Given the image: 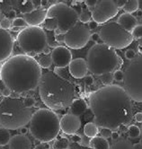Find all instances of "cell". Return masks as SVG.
I'll use <instances>...</instances> for the list:
<instances>
[{"label": "cell", "mask_w": 142, "mask_h": 149, "mask_svg": "<svg viewBox=\"0 0 142 149\" xmlns=\"http://www.w3.org/2000/svg\"><path fill=\"white\" fill-rule=\"evenodd\" d=\"M99 133V127H98L95 123L93 122H88L86 123L84 127V134L85 136L93 138L96 136Z\"/></svg>", "instance_id": "603a6c76"}, {"label": "cell", "mask_w": 142, "mask_h": 149, "mask_svg": "<svg viewBox=\"0 0 142 149\" xmlns=\"http://www.w3.org/2000/svg\"><path fill=\"white\" fill-rule=\"evenodd\" d=\"M11 139V135L7 129L0 127V146H4L9 144Z\"/></svg>", "instance_id": "484cf974"}, {"label": "cell", "mask_w": 142, "mask_h": 149, "mask_svg": "<svg viewBox=\"0 0 142 149\" xmlns=\"http://www.w3.org/2000/svg\"><path fill=\"white\" fill-rule=\"evenodd\" d=\"M31 116V108L20 97H4L0 103V126L7 130H16L25 127Z\"/></svg>", "instance_id": "277c9868"}, {"label": "cell", "mask_w": 142, "mask_h": 149, "mask_svg": "<svg viewBox=\"0 0 142 149\" xmlns=\"http://www.w3.org/2000/svg\"><path fill=\"white\" fill-rule=\"evenodd\" d=\"M43 24H44V28L50 31H53L58 28V22L55 18H46Z\"/></svg>", "instance_id": "83f0119b"}, {"label": "cell", "mask_w": 142, "mask_h": 149, "mask_svg": "<svg viewBox=\"0 0 142 149\" xmlns=\"http://www.w3.org/2000/svg\"><path fill=\"white\" fill-rule=\"evenodd\" d=\"M127 133H128V135H129V136L130 138H137V137H139L141 135L140 129L138 126H136V125H130L128 127Z\"/></svg>", "instance_id": "f546056e"}, {"label": "cell", "mask_w": 142, "mask_h": 149, "mask_svg": "<svg viewBox=\"0 0 142 149\" xmlns=\"http://www.w3.org/2000/svg\"><path fill=\"white\" fill-rule=\"evenodd\" d=\"M109 149H134V145L126 138H119L113 141Z\"/></svg>", "instance_id": "7402d4cb"}, {"label": "cell", "mask_w": 142, "mask_h": 149, "mask_svg": "<svg viewBox=\"0 0 142 149\" xmlns=\"http://www.w3.org/2000/svg\"><path fill=\"white\" fill-rule=\"evenodd\" d=\"M55 40L56 41L59 42V43H61V42H65V34L62 33V34H59V35H55Z\"/></svg>", "instance_id": "c3c4849f"}, {"label": "cell", "mask_w": 142, "mask_h": 149, "mask_svg": "<svg viewBox=\"0 0 142 149\" xmlns=\"http://www.w3.org/2000/svg\"><path fill=\"white\" fill-rule=\"evenodd\" d=\"M89 146L93 149H109L110 145L105 138L102 136H94L89 141Z\"/></svg>", "instance_id": "44dd1931"}, {"label": "cell", "mask_w": 142, "mask_h": 149, "mask_svg": "<svg viewBox=\"0 0 142 149\" xmlns=\"http://www.w3.org/2000/svg\"><path fill=\"white\" fill-rule=\"evenodd\" d=\"M111 138L113 139V141H116L119 138H121V136H120V133L118 131H112Z\"/></svg>", "instance_id": "7dc6e473"}, {"label": "cell", "mask_w": 142, "mask_h": 149, "mask_svg": "<svg viewBox=\"0 0 142 149\" xmlns=\"http://www.w3.org/2000/svg\"><path fill=\"white\" fill-rule=\"evenodd\" d=\"M81 127V120L78 116L67 113L60 119V130L67 135H74Z\"/></svg>", "instance_id": "9a60e30c"}, {"label": "cell", "mask_w": 142, "mask_h": 149, "mask_svg": "<svg viewBox=\"0 0 142 149\" xmlns=\"http://www.w3.org/2000/svg\"><path fill=\"white\" fill-rule=\"evenodd\" d=\"M86 64L91 73L96 76H102L118 70L122 65V59L114 49L104 43H96L87 52Z\"/></svg>", "instance_id": "5b68a950"}, {"label": "cell", "mask_w": 142, "mask_h": 149, "mask_svg": "<svg viewBox=\"0 0 142 149\" xmlns=\"http://www.w3.org/2000/svg\"><path fill=\"white\" fill-rule=\"evenodd\" d=\"M100 79H101V82L105 84L106 86H110V84H113V73H107V74H102L100 76Z\"/></svg>", "instance_id": "4dcf8cb0"}, {"label": "cell", "mask_w": 142, "mask_h": 149, "mask_svg": "<svg viewBox=\"0 0 142 149\" xmlns=\"http://www.w3.org/2000/svg\"><path fill=\"white\" fill-rule=\"evenodd\" d=\"M38 87L41 102L50 110H64L75 100L76 89L73 83L56 72L43 73Z\"/></svg>", "instance_id": "3957f363"}, {"label": "cell", "mask_w": 142, "mask_h": 149, "mask_svg": "<svg viewBox=\"0 0 142 149\" xmlns=\"http://www.w3.org/2000/svg\"><path fill=\"white\" fill-rule=\"evenodd\" d=\"M78 18H79V21L82 24H87L91 21L92 15L90 14L89 11H83L80 14V15L78 16Z\"/></svg>", "instance_id": "1f68e13d"}, {"label": "cell", "mask_w": 142, "mask_h": 149, "mask_svg": "<svg viewBox=\"0 0 142 149\" xmlns=\"http://www.w3.org/2000/svg\"><path fill=\"white\" fill-rule=\"evenodd\" d=\"M85 84H86V86H92V84H94V78H93V77L92 76H86L85 77Z\"/></svg>", "instance_id": "f6af8a7d"}, {"label": "cell", "mask_w": 142, "mask_h": 149, "mask_svg": "<svg viewBox=\"0 0 142 149\" xmlns=\"http://www.w3.org/2000/svg\"><path fill=\"white\" fill-rule=\"evenodd\" d=\"M117 23L122 28H124L126 31H129V33L132 31V30L137 26V24H138L137 18L133 16L132 14H127V13H124L120 15Z\"/></svg>", "instance_id": "d6986e66"}, {"label": "cell", "mask_w": 142, "mask_h": 149, "mask_svg": "<svg viewBox=\"0 0 142 149\" xmlns=\"http://www.w3.org/2000/svg\"><path fill=\"white\" fill-rule=\"evenodd\" d=\"M41 68L31 56L17 54L9 58L0 68V80L12 93H25L39 86Z\"/></svg>", "instance_id": "7a4b0ae2"}, {"label": "cell", "mask_w": 142, "mask_h": 149, "mask_svg": "<svg viewBox=\"0 0 142 149\" xmlns=\"http://www.w3.org/2000/svg\"><path fill=\"white\" fill-rule=\"evenodd\" d=\"M71 140L72 142H75V143H79L81 144L82 141H83V138L80 135H78V134H74L71 136Z\"/></svg>", "instance_id": "7bdbcfd3"}, {"label": "cell", "mask_w": 142, "mask_h": 149, "mask_svg": "<svg viewBox=\"0 0 142 149\" xmlns=\"http://www.w3.org/2000/svg\"><path fill=\"white\" fill-rule=\"evenodd\" d=\"M140 133H141V135H142V125H141V127H140Z\"/></svg>", "instance_id": "e7e4bbea"}, {"label": "cell", "mask_w": 142, "mask_h": 149, "mask_svg": "<svg viewBox=\"0 0 142 149\" xmlns=\"http://www.w3.org/2000/svg\"><path fill=\"white\" fill-rule=\"evenodd\" d=\"M43 53H44V55H49L50 53V49L49 46H47L44 49H43Z\"/></svg>", "instance_id": "6f0895ef"}, {"label": "cell", "mask_w": 142, "mask_h": 149, "mask_svg": "<svg viewBox=\"0 0 142 149\" xmlns=\"http://www.w3.org/2000/svg\"><path fill=\"white\" fill-rule=\"evenodd\" d=\"M136 57V52L134 49H129L125 51V58L127 59H129V60H132L134 58Z\"/></svg>", "instance_id": "f35d334b"}, {"label": "cell", "mask_w": 142, "mask_h": 149, "mask_svg": "<svg viewBox=\"0 0 142 149\" xmlns=\"http://www.w3.org/2000/svg\"><path fill=\"white\" fill-rule=\"evenodd\" d=\"M90 40H92L93 41H96L97 43H98V40H101V39H100V36H99V34L96 33H91Z\"/></svg>", "instance_id": "681fc988"}, {"label": "cell", "mask_w": 142, "mask_h": 149, "mask_svg": "<svg viewBox=\"0 0 142 149\" xmlns=\"http://www.w3.org/2000/svg\"><path fill=\"white\" fill-rule=\"evenodd\" d=\"M0 149H4V148H3L2 146H0Z\"/></svg>", "instance_id": "03108f58"}, {"label": "cell", "mask_w": 142, "mask_h": 149, "mask_svg": "<svg viewBox=\"0 0 142 149\" xmlns=\"http://www.w3.org/2000/svg\"><path fill=\"white\" fill-rule=\"evenodd\" d=\"M28 133V129L27 127H22V129H20V134L22 135H26Z\"/></svg>", "instance_id": "9f6ffc18"}, {"label": "cell", "mask_w": 142, "mask_h": 149, "mask_svg": "<svg viewBox=\"0 0 142 149\" xmlns=\"http://www.w3.org/2000/svg\"><path fill=\"white\" fill-rule=\"evenodd\" d=\"M101 40L105 45L114 49H122L133 41L132 33L126 31L117 22H112L101 27L99 33Z\"/></svg>", "instance_id": "9c48e42d"}, {"label": "cell", "mask_w": 142, "mask_h": 149, "mask_svg": "<svg viewBox=\"0 0 142 149\" xmlns=\"http://www.w3.org/2000/svg\"><path fill=\"white\" fill-rule=\"evenodd\" d=\"M47 18V9H35L30 14L24 15V19L27 25L36 27L44 23Z\"/></svg>", "instance_id": "e0dca14e"}, {"label": "cell", "mask_w": 142, "mask_h": 149, "mask_svg": "<svg viewBox=\"0 0 142 149\" xmlns=\"http://www.w3.org/2000/svg\"><path fill=\"white\" fill-rule=\"evenodd\" d=\"M69 67V73L73 77L76 79H81L86 77L88 68H87L85 59L81 58L72 59Z\"/></svg>", "instance_id": "2e32d148"}, {"label": "cell", "mask_w": 142, "mask_h": 149, "mask_svg": "<svg viewBox=\"0 0 142 149\" xmlns=\"http://www.w3.org/2000/svg\"><path fill=\"white\" fill-rule=\"evenodd\" d=\"M9 149H31V142L25 135L17 134L11 137Z\"/></svg>", "instance_id": "ac0fdd59"}, {"label": "cell", "mask_w": 142, "mask_h": 149, "mask_svg": "<svg viewBox=\"0 0 142 149\" xmlns=\"http://www.w3.org/2000/svg\"><path fill=\"white\" fill-rule=\"evenodd\" d=\"M35 8L34 6V3L32 1H30V0H25V1L22 2L21 6H20V11L23 15H26V14H30L32 11H34Z\"/></svg>", "instance_id": "4316f807"}, {"label": "cell", "mask_w": 142, "mask_h": 149, "mask_svg": "<svg viewBox=\"0 0 142 149\" xmlns=\"http://www.w3.org/2000/svg\"><path fill=\"white\" fill-rule=\"evenodd\" d=\"M11 25H12V23L8 18H4L0 21V28L3 30H8L11 29Z\"/></svg>", "instance_id": "d590c367"}, {"label": "cell", "mask_w": 142, "mask_h": 149, "mask_svg": "<svg viewBox=\"0 0 142 149\" xmlns=\"http://www.w3.org/2000/svg\"><path fill=\"white\" fill-rule=\"evenodd\" d=\"M35 9H39L40 6H41V1H32Z\"/></svg>", "instance_id": "11a10c76"}, {"label": "cell", "mask_w": 142, "mask_h": 149, "mask_svg": "<svg viewBox=\"0 0 142 149\" xmlns=\"http://www.w3.org/2000/svg\"><path fill=\"white\" fill-rule=\"evenodd\" d=\"M90 37V29L82 23H78L68 33H65V43L70 49H80L88 43Z\"/></svg>", "instance_id": "8fae6325"}, {"label": "cell", "mask_w": 142, "mask_h": 149, "mask_svg": "<svg viewBox=\"0 0 142 149\" xmlns=\"http://www.w3.org/2000/svg\"><path fill=\"white\" fill-rule=\"evenodd\" d=\"M11 30H12L13 31H21V29L20 28H17V27H11Z\"/></svg>", "instance_id": "94428289"}, {"label": "cell", "mask_w": 142, "mask_h": 149, "mask_svg": "<svg viewBox=\"0 0 142 149\" xmlns=\"http://www.w3.org/2000/svg\"><path fill=\"white\" fill-rule=\"evenodd\" d=\"M7 18H8L9 20H13V21L16 18V12L15 11V10H11V11L8 12V14H7Z\"/></svg>", "instance_id": "bcb514c9"}, {"label": "cell", "mask_w": 142, "mask_h": 149, "mask_svg": "<svg viewBox=\"0 0 142 149\" xmlns=\"http://www.w3.org/2000/svg\"><path fill=\"white\" fill-rule=\"evenodd\" d=\"M47 18H55L58 28L66 33L78 23V15L75 9L64 3H56L47 9Z\"/></svg>", "instance_id": "30bf717a"}, {"label": "cell", "mask_w": 142, "mask_h": 149, "mask_svg": "<svg viewBox=\"0 0 142 149\" xmlns=\"http://www.w3.org/2000/svg\"><path fill=\"white\" fill-rule=\"evenodd\" d=\"M34 149H48V147L44 145V143H42V144L37 145V146L34 147Z\"/></svg>", "instance_id": "db71d44e"}, {"label": "cell", "mask_w": 142, "mask_h": 149, "mask_svg": "<svg viewBox=\"0 0 142 149\" xmlns=\"http://www.w3.org/2000/svg\"><path fill=\"white\" fill-rule=\"evenodd\" d=\"M134 119L137 122L142 123V112H137L136 115L134 116Z\"/></svg>", "instance_id": "f907efd6"}, {"label": "cell", "mask_w": 142, "mask_h": 149, "mask_svg": "<svg viewBox=\"0 0 142 149\" xmlns=\"http://www.w3.org/2000/svg\"><path fill=\"white\" fill-rule=\"evenodd\" d=\"M139 8V5L138 0H128L123 6V10L127 14L134 13Z\"/></svg>", "instance_id": "d4e9b609"}, {"label": "cell", "mask_w": 142, "mask_h": 149, "mask_svg": "<svg viewBox=\"0 0 142 149\" xmlns=\"http://www.w3.org/2000/svg\"><path fill=\"white\" fill-rule=\"evenodd\" d=\"M132 35L133 39H140L142 38V25H137L132 31Z\"/></svg>", "instance_id": "e575fe53"}, {"label": "cell", "mask_w": 142, "mask_h": 149, "mask_svg": "<svg viewBox=\"0 0 142 149\" xmlns=\"http://www.w3.org/2000/svg\"><path fill=\"white\" fill-rule=\"evenodd\" d=\"M134 149H142V145L140 143H138L134 145Z\"/></svg>", "instance_id": "91938a15"}, {"label": "cell", "mask_w": 142, "mask_h": 149, "mask_svg": "<svg viewBox=\"0 0 142 149\" xmlns=\"http://www.w3.org/2000/svg\"><path fill=\"white\" fill-rule=\"evenodd\" d=\"M51 59L57 68H66L72 61V53L67 47L59 46L52 50Z\"/></svg>", "instance_id": "5bb4252c"}, {"label": "cell", "mask_w": 142, "mask_h": 149, "mask_svg": "<svg viewBox=\"0 0 142 149\" xmlns=\"http://www.w3.org/2000/svg\"><path fill=\"white\" fill-rule=\"evenodd\" d=\"M3 98H4V96L2 95V93H1V91H0V103H1V102H2V100H3Z\"/></svg>", "instance_id": "be15d7a7"}, {"label": "cell", "mask_w": 142, "mask_h": 149, "mask_svg": "<svg viewBox=\"0 0 142 149\" xmlns=\"http://www.w3.org/2000/svg\"><path fill=\"white\" fill-rule=\"evenodd\" d=\"M87 107H88V105H87L86 102L84 99H81V98L75 99L73 102L71 103V105L69 107V113L76 115V116H80L85 112V111L87 110Z\"/></svg>", "instance_id": "ffe728a7"}, {"label": "cell", "mask_w": 142, "mask_h": 149, "mask_svg": "<svg viewBox=\"0 0 142 149\" xmlns=\"http://www.w3.org/2000/svg\"><path fill=\"white\" fill-rule=\"evenodd\" d=\"M123 72V89L132 100L142 102V51L137 53Z\"/></svg>", "instance_id": "52a82bcc"}, {"label": "cell", "mask_w": 142, "mask_h": 149, "mask_svg": "<svg viewBox=\"0 0 142 149\" xmlns=\"http://www.w3.org/2000/svg\"><path fill=\"white\" fill-rule=\"evenodd\" d=\"M88 102L94 123L102 129L116 131L133 120L132 100L123 87L117 84H110L92 92Z\"/></svg>", "instance_id": "6da1fadb"}, {"label": "cell", "mask_w": 142, "mask_h": 149, "mask_svg": "<svg viewBox=\"0 0 142 149\" xmlns=\"http://www.w3.org/2000/svg\"><path fill=\"white\" fill-rule=\"evenodd\" d=\"M24 103H25V105L27 106V107H29V108H31V107H34V106L35 105V100L34 99V98H31V97H28V98H25V99H24Z\"/></svg>", "instance_id": "b9f144b4"}, {"label": "cell", "mask_w": 142, "mask_h": 149, "mask_svg": "<svg viewBox=\"0 0 142 149\" xmlns=\"http://www.w3.org/2000/svg\"><path fill=\"white\" fill-rule=\"evenodd\" d=\"M63 33H62V31L59 29V28H57L55 31H54V34H55V35H59V34H62ZM65 34V33H64Z\"/></svg>", "instance_id": "680465c9"}, {"label": "cell", "mask_w": 142, "mask_h": 149, "mask_svg": "<svg viewBox=\"0 0 142 149\" xmlns=\"http://www.w3.org/2000/svg\"><path fill=\"white\" fill-rule=\"evenodd\" d=\"M18 46L26 55H38L47 46V34L42 28L25 27L19 31L16 37Z\"/></svg>", "instance_id": "ba28073f"}, {"label": "cell", "mask_w": 142, "mask_h": 149, "mask_svg": "<svg viewBox=\"0 0 142 149\" xmlns=\"http://www.w3.org/2000/svg\"><path fill=\"white\" fill-rule=\"evenodd\" d=\"M118 12L119 8L113 0H99L91 12V15L93 21L101 24L113 18Z\"/></svg>", "instance_id": "7c38bea8"}, {"label": "cell", "mask_w": 142, "mask_h": 149, "mask_svg": "<svg viewBox=\"0 0 142 149\" xmlns=\"http://www.w3.org/2000/svg\"><path fill=\"white\" fill-rule=\"evenodd\" d=\"M38 63L41 68H49L51 64H52V59H51V56L49 55H44L39 58Z\"/></svg>", "instance_id": "f1b7e54d"}, {"label": "cell", "mask_w": 142, "mask_h": 149, "mask_svg": "<svg viewBox=\"0 0 142 149\" xmlns=\"http://www.w3.org/2000/svg\"><path fill=\"white\" fill-rule=\"evenodd\" d=\"M69 145H70V142L68 138L61 136V137L56 138L55 141L53 143L52 147L53 149H69Z\"/></svg>", "instance_id": "cb8c5ba5"}, {"label": "cell", "mask_w": 142, "mask_h": 149, "mask_svg": "<svg viewBox=\"0 0 142 149\" xmlns=\"http://www.w3.org/2000/svg\"><path fill=\"white\" fill-rule=\"evenodd\" d=\"M138 43H139V45L140 47H142V38H140V39L138 40Z\"/></svg>", "instance_id": "6125c7cd"}, {"label": "cell", "mask_w": 142, "mask_h": 149, "mask_svg": "<svg viewBox=\"0 0 142 149\" xmlns=\"http://www.w3.org/2000/svg\"><path fill=\"white\" fill-rule=\"evenodd\" d=\"M0 91H1V93H2V95H3L4 97H9V96H11V93H12V92H11L6 86H4V88L2 90H0Z\"/></svg>", "instance_id": "ee69618b"}, {"label": "cell", "mask_w": 142, "mask_h": 149, "mask_svg": "<svg viewBox=\"0 0 142 149\" xmlns=\"http://www.w3.org/2000/svg\"><path fill=\"white\" fill-rule=\"evenodd\" d=\"M89 24V26H88V28L90 29V30H93V29H96L97 27H98V24L97 23H95L94 21H90V22L88 23Z\"/></svg>", "instance_id": "816d5d0a"}, {"label": "cell", "mask_w": 142, "mask_h": 149, "mask_svg": "<svg viewBox=\"0 0 142 149\" xmlns=\"http://www.w3.org/2000/svg\"><path fill=\"white\" fill-rule=\"evenodd\" d=\"M47 43H48V46L50 48H54V49H55V48L59 47L58 42L55 40V34L51 33L50 35H47Z\"/></svg>", "instance_id": "d6a6232c"}, {"label": "cell", "mask_w": 142, "mask_h": 149, "mask_svg": "<svg viewBox=\"0 0 142 149\" xmlns=\"http://www.w3.org/2000/svg\"><path fill=\"white\" fill-rule=\"evenodd\" d=\"M29 130L35 139L50 143L55 140L59 134L60 120L52 110L39 109L31 116Z\"/></svg>", "instance_id": "8992f818"}, {"label": "cell", "mask_w": 142, "mask_h": 149, "mask_svg": "<svg viewBox=\"0 0 142 149\" xmlns=\"http://www.w3.org/2000/svg\"><path fill=\"white\" fill-rule=\"evenodd\" d=\"M123 77H124V72L122 70H116L113 72V79L117 82H122L123 81Z\"/></svg>", "instance_id": "8d00e7d4"}, {"label": "cell", "mask_w": 142, "mask_h": 149, "mask_svg": "<svg viewBox=\"0 0 142 149\" xmlns=\"http://www.w3.org/2000/svg\"><path fill=\"white\" fill-rule=\"evenodd\" d=\"M14 49V40L11 33L6 30L0 28V63L6 61L12 55Z\"/></svg>", "instance_id": "4fadbf2b"}, {"label": "cell", "mask_w": 142, "mask_h": 149, "mask_svg": "<svg viewBox=\"0 0 142 149\" xmlns=\"http://www.w3.org/2000/svg\"><path fill=\"white\" fill-rule=\"evenodd\" d=\"M13 26L14 27H17V28H23L27 26V24L24 21V18H21V17H16L14 21H13Z\"/></svg>", "instance_id": "836d02e7"}, {"label": "cell", "mask_w": 142, "mask_h": 149, "mask_svg": "<svg viewBox=\"0 0 142 149\" xmlns=\"http://www.w3.org/2000/svg\"><path fill=\"white\" fill-rule=\"evenodd\" d=\"M85 3L86 6L88 7L89 11L92 12V11H93V9H94V6H96V4H97V0H86V1H85Z\"/></svg>", "instance_id": "60d3db41"}, {"label": "cell", "mask_w": 142, "mask_h": 149, "mask_svg": "<svg viewBox=\"0 0 142 149\" xmlns=\"http://www.w3.org/2000/svg\"><path fill=\"white\" fill-rule=\"evenodd\" d=\"M101 136L105 138V139H108L109 137H111V135H112V130H108V129H102L101 131Z\"/></svg>", "instance_id": "ab89813d"}, {"label": "cell", "mask_w": 142, "mask_h": 149, "mask_svg": "<svg viewBox=\"0 0 142 149\" xmlns=\"http://www.w3.org/2000/svg\"><path fill=\"white\" fill-rule=\"evenodd\" d=\"M0 16H1V11H0Z\"/></svg>", "instance_id": "003e7915"}, {"label": "cell", "mask_w": 142, "mask_h": 149, "mask_svg": "<svg viewBox=\"0 0 142 149\" xmlns=\"http://www.w3.org/2000/svg\"><path fill=\"white\" fill-rule=\"evenodd\" d=\"M69 149H93L90 146H84L82 144L79 143H75V142H71L69 145Z\"/></svg>", "instance_id": "74e56055"}, {"label": "cell", "mask_w": 142, "mask_h": 149, "mask_svg": "<svg viewBox=\"0 0 142 149\" xmlns=\"http://www.w3.org/2000/svg\"><path fill=\"white\" fill-rule=\"evenodd\" d=\"M116 2V4H117V6H118V8H123V6H124V5H125V3H126V1L125 0H117V1H115Z\"/></svg>", "instance_id": "f5cc1de1"}]
</instances>
